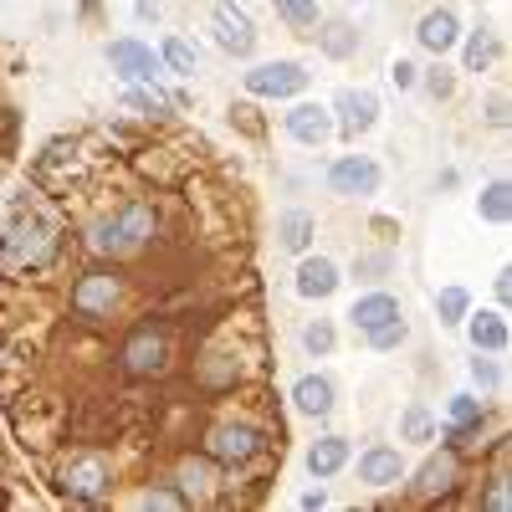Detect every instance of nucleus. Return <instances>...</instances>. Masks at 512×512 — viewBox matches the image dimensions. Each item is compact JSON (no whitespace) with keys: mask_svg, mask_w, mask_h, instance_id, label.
Returning a JSON list of instances; mask_svg holds the SVG:
<instances>
[{"mask_svg":"<svg viewBox=\"0 0 512 512\" xmlns=\"http://www.w3.org/2000/svg\"><path fill=\"white\" fill-rule=\"evenodd\" d=\"M57 226L47 216H36V210H16L6 236H0V267H11V272H41V267H52L57 262Z\"/></svg>","mask_w":512,"mask_h":512,"instance_id":"nucleus-1","label":"nucleus"},{"mask_svg":"<svg viewBox=\"0 0 512 512\" xmlns=\"http://www.w3.org/2000/svg\"><path fill=\"white\" fill-rule=\"evenodd\" d=\"M154 231H159V210L144 205V200H128V205H118L113 216H103L88 231V251L93 256H113V262H118V256L144 251L154 241Z\"/></svg>","mask_w":512,"mask_h":512,"instance_id":"nucleus-2","label":"nucleus"},{"mask_svg":"<svg viewBox=\"0 0 512 512\" xmlns=\"http://www.w3.org/2000/svg\"><path fill=\"white\" fill-rule=\"evenodd\" d=\"M118 364H123V374H134V379L164 374V369H169V328H164V323H139L134 333L123 338Z\"/></svg>","mask_w":512,"mask_h":512,"instance_id":"nucleus-3","label":"nucleus"},{"mask_svg":"<svg viewBox=\"0 0 512 512\" xmlns=\"http://www.w3.org/2000/svg\"><path fill=\"white\" fill-rule=\"evenodd\" d=\"M118 297H123L118 272H113V267H98V272H88V277L72 287V313H77L82 323H103V318L118 308Z\"/></svg>","mask_w":512,"mask_h":512,"instance_id":"nucleus-4","label":"nucleus"},{"mask_svg":"<svg viewBox=\"0 0 512 512\" xmlns=\"http://www.w3.org/2000/svg\"><path fill=\"white\" fill-rule=\"evenodd\" d=\"M262 446H267V436L256 431V425H246V420H226V425H216L210 431V461H226V466H246V461H256L262 456Z\"/></svg>","mask_w":512,"mask_h":512,"instance_id":"nucleus-5","label":"nucleus"},{"mask_svg":"<svg viewBox=\"0 0 512 512\" xmlns=\"http://www.w3.org/2000/svg\"><path fill=\"white\" fill-rule=\"evenodd\" d=\"M62 487H67L72 502H103V497L113 492V461L98 456V451L77 456L67 472H62Z\"/></svg>","mask_w":512,"mask_h":512,"instance_id":"nucleus-6","label":"nucleus"},{"mask_svg":"<svg viewBox=\"0 0 512 512\" xmlns=\"http://www.w3.org/2000/svg\"><path fill=\"white\" fill-rule=\"evenodd\" d=\"M456 482H461V451L456 446H446L441 456H431L415 472V482H410V492L420 497V502H436V497H451L456 492Z\"/></svg>","mask_w":512,"mask_h":512,"instance_id":"nucleus-7","label":"nucleus"},{"mask_svg":"<svg viewBox=\"0 0 512 512\" xmlns=\"http://www.w3.org/2000/svg\"><path fill=\"white\" fill-rule=\"evenodd\" d=\"M303 88H308V72L297 62H262L246 72V93H256V98H292Z\"/></svg>","mask_w":512,"mask_h":512,"instance_id":"nucleus-8","label":"nucleus"},{"mask_svg":"<svg viewBox=\"0 0 512 512\" xmlns=\"http://www.w3.org/2000/svg\"><path fill=\"white\" fill-rule=\"evenodd\" d=\"M210 31H216V41H221L231 57H251V47H256V26H251V16H246L241 6H231V0H221V6L210 11Z\"/></svg>","mask_w":512,"mask_h":512,"instance_id":"nucleus-9","label":"nucleus"},{"mask_svg":"<svg viewBox=\"0 0 512 512\" xmlns=\"http://www.w3.org/2000/svg\"><path fill=\"white\" fill-rule=\"evenodd\" d=\"M328 190L333 195H374L379 190V164L374 159H364V154H344V159H333V169H328Z\"/></svg>","mask_w":512,"mask_h":512,"instance_id":"nucleus-10","label":"nucleus"},{"mask_svg":"<svg viewBox=\"0 0 512 512\" xmlns=\"http://www.w3.org/2000/svg\"><path fill=\"white\" fill-rule=\"evenodd\" d=\"M108 62H113V72L128 77V82H154V77L164 72V57H154L139 36L113 41V47H108Z\"/></svg>","mask_w":512,"mask_h":512,"instance_id":"nucleus-11","label":"nucleus"},{"mask_svg":"<svg viewBox=\"0 0 512 512\" xmlns=\"http://www.w3.org/2000/svg\"><path fill=\"white\" fill-rule=\"evenodd\" d=\"M333 113H338V128H344L349 139H359V134H369L374 118H379V98L369 88H344L333 98Z\"/></svg>","mask_w":512,"mask_h":512,"instance_id":"nucleus-12","label":"nucleus"},{"mask_svg":"<svg viewBox=\"0 0 512 512\" xmlns=\"http://www.w3.org/2000/svg\"><path fill=\"white\" fill-rule=\"evenodd\" d=\"M287 134L297 139V144H328L333 139V108H323V103H297L292 113H287Z\"/></svg>","mask_w":512,"mask_h":512,"instance_id":"nucleus-13","label":"nucleus"},{"mask_svg":"<svg viewBox=\"0 0 512 512\" xmlns=\"http://www.w3.org/2000/svg\"><path fill=\"white\" fill-rule=\"evenodd\" d=\"M415 36H420V47H425V52L446 57V52L456 47V41H461V21H456V11H451V6L425 11V16H420V26H415Z\"/></svg>","mask_w":512,"mask_h":512,"instance_id":"nucleus-14","label":"nucleus"},{"mask_svg":"<svg viewBox=\"0 0 512 512\" xmlns=\"http://www.w3.org/2000/svg\"><path fill=\"white\" fill-rule=\"evenodd\" d=\"M400 477H405V461H400L395 446H369L359 456V482L364 487H400Z\"/></svg>","mask_w":512,"mask_h":512,"instance_id":"nucleus-15","label":"nucleus"},{"mask_svg":"<svg viewBox=\"0 0 512 512\" xmlns=\"http://www.w3.org/2000/svg\"><path fill=\"white\" fill-rule=\"evenodd\" d=\"M338 267L328 256H303V267H297V297H333L338 292Z\"/></svg>","mask_w":512,"mask_h":512,"instance_id":"nucleus-16","label":"nucleus"},{"mask_svg":"<svg viewBox=\"0 0 512 512\" xmlns=\"http://www.w3.org/2000/svg\"><path fill=\"white\" fill-rule=\"evenodd\" d=\"M175 482H180V497H185L190 507L216 497V472H210V461H200V456H185V461H180Z\"/></svg>","mask_w":512,"mask_h":512,"instance_id":"nucleus-17","label":"nucleus"},{"mask_svg":"<svg viewBox=\"0 0 512 512\" xmlns=\"http://www.w3.org/2000/svg\"><path fill=\"white\" fill-rule=\"evenodd\" d=\"M292 405L303 410V415H313V420H323L328 410H333V379H323V374H303L292 384Z\"/></svg>","mask_w":512,"mask_h":512,"instance_id":"nucleus-18","label":"nucleus"},{"mask_svg":"<svg viewBox=\"0 0 512 512\" xmlns=\"http://www.w3.org/2000/svg\"><path fill=\"white\" fill-rule=\"evenodd\" d=\"M395 313H400V303H395L390 292H364L359 303L349 308V323H354L359 333H369V328H379V323H390Z\"/></svg>","mask_w":512,"mask_h":512,"instance_id":"nucleus-19","label":"nucleus"},{"mask_svg":"<svg viewBox=\"0 0 512 512\" xmlns=\"http://www.w3.org/2000/svg\"><path fill=\"white\" fill-rule=\"evenodd\" d=\"M349 466V441L344 436H323L308 446V472L313 477H333V472H344Z\"/></svg>","mask_w":512,"mask_h":512,"instance_id":"nucleus-20","label":"nucleus"},{"mask_svg":"<svg viewBox=\"0 0 512 512\" xmlns=\"http://www.w3.org/2000/svg\"><path fill=\"white\" fill-rule=\"evenodd\" d=\"M466 333H472V349L477 354H502L507 349V323L497 313H477L472 323H466Z\"/></svg>","mask_w":512,"mask_h":512,"instance_id":"nucleus-21","label":"nucleus"},{"mask_svg":"<svg viewBox=\"0 0 512 512\" xmlns=\"http://www.w3.org/2000/svg\"><path fill=\"white\" fill-rule=\"evenodd\" d=\"M313 36H318V47H323L328 57H338V62L359 52V31H354L349 21H328V26H323V31H313Z\"/></svg>","mask_w":512,"mask_h":512,"instance_id":"nucleus-22","label":"nucleus"},{"mask_svg":"<svg viewBox=\"0 0 512 512\" xmlns=\"http://www.w3.org/2000/svg\"><path fill=\"white\" fill-rule=\"evenodd\" d=\"M313 216H308V210H287V216L277 221V236H282V246L287 251H308L313 246Z\"/></svg>","mask_w":512,"mask_h":512,"instance_id":"nucleus-23","label":"nucleus"},{"mask_svg":"<svg viewBox=\"0 0 512 512\" xmlns=\"http://www.w3.org/2000/svg\"><path fill=\"white\" fill-rule=\"evenodd\" d=\"M236 379H241L236 354H210V359L200 364V384H205V390H231Z\"/></svg>","mask_w":512,"mask_h":512,"instance_id":"nucleus-24","label":"nucleus"},{"mask_svg":"<svg viewBox=\"0 0 512 512\" xmlns=\"http://www.w3.org/2000/svg\"><path fill=\"white\" fill-rule=\"evenodd\" d=\"M477 210H482V221H492V226H507V216H512V190H507V180H492V185L482 190Z\"/></svg>","mask_w":512,"mask_h":512,"instance_id":"nucleus-25","label":"nucleus"},{"mask_svg":"<svg viewBox=\"0 0 512 512\" xmlns=\"http://www.w3.org/2000/svg\"><path fill=\"white\" fill-rule=\"evenodd\" d=\"M272 6H277V16H282L292 31H303V36L318 31V0H272Z\"/></svg>","mask_w":512,"mask_h":512,"instance_id":"nucleus-26","label":"nucleus"},{"mask_svg":"<svg viewBox=\"0 0 512 512\" xmlns=\"http://www.w3.org/2000/svg\"><path fill=\"white\" fill-rule=\"evenodd\" d=\"M466 308H472L466 287H441V292H436V313H441V323H446V328L466 323Z\"/></svg>","mask_w":512,"mask_h":512,"instance_id":"nucleus-27","label":"nucleus"},{"mask_svg":"<svg viewBox=\"0 0 512 512\" xmlns=\"http://www.w3.org/2000/svg\"><path fill=\"white\" fill-rule=\"evenodd\" d=\"M410 338V323H405V313H395L390 323H379V328H369V344L379 349V354H390V349H400Z\"/></svg>","mask_w":512,"mask_h":512,"instance_id":"nucleus-28","label":"nucleus"},{"mask_svg":"<svg viewBox=\"0 0 512 512\" xmlns=\"http://www.w3.org/2000/svg\"><path fill=\"white\" fill-rule=\"evenodd\" d=\"M164 62L175 67L180 77H195V67H200V52L190 47L185 36H169V41H164Z\"/></svg>","mask_w":512,"mask_h":512,"instance_id":"nucleus-29","label":"nucleus"},{"mask_svg":"<svg viewBox=\"0 0 512 512\" xmlns=\"http://www.w3.org/2000/svg\"><path fill=\"white\" fill-rule=\"evenodd\" d=\"M400 431H405V441H431L436 436V415L425 410V405H410L405 420H400Z\"/></svg>","mask_w":512,"mask_h":512,"instance_id":"nucleus-30","label":"nucleus"},{"mask_svg":"<svg viewBox=\"0 0 512 512\" xmlns=\"http://www.w3.org/2000/svg\"><path fill=\"white\" fill-rule=\"evenodd\" d=\"M492 57H497L492 31H472V41H466V72H487Z\"/></svg>","mask_w":512,"mask_h":512,"instance_id":"nucleus-31","label":"nucleus"},{"mask_svg":"<svg viewBox=\"0 0 512 512\" xmlns=\"http://www.w3.org/2000/svg\"><path fill=\"white\" fill-rule=\"evenodd\" d=\"M390 267H395L390 251H364L359 262H354V277L359 282H384V277H390Z\"/></svg>","mask_w":512,"mask_h":512,"instance_id":"nucleus-32","label":"nucleus"},{"mask_svg":"<svg viewBox=\"0 0 512 512\" xmlns=\"http://www.w3.org/2000/svg\"><path fill=\"white\" fill-rule=\"evenodd\" d=\"M134 507H190V502L180 497V487H144L134 497Z\"/></svg>","mask_w":512,"mask_h":512,"instance_id":"nucleus-33","label":"nucleus"},{"mask_svg":"<svg viewBox=\"0 0 512 512\" xmlns=\"http://www.w3.org/2000/svg\"><path fill=\"white\" fill-rule=\"evenodd\" d=\"M303 349H308V354H328V349H333V323H323V318L308 323V328H303Z\"/></svg>","mask_w":512,"mask_h":512,"instance_id":"nucleus-34","label":"nucleus"},{"mask_svg":"<svg viewBox=\"0 0 512 512\" xmlns=\"http://www.w3.org/2000/svg\"><path fill=\"white\" fill-rule=\"evenodd\" d=\"M472 379L482 384V390H497V384H502V369H497V359H472Z\"/></svg>","mask_w":512,"mask_h":512,"instance_id":"nucleus-35","label":"nucleus"},{"mask_svg":"<svg viewBox=\"0 0 512 512\" xmlns=\"http://www.w3.org/2000/svg\"><path fill=\"white\" fill-rule=\"evenodd\" d=\"M482 502H487L492 512H507V507H512V492H507V477H497V482L487 487V497H482Z\"/></svg>","mask_w":512,"mask_h":512,"instance_id":"nucleus-36","label":"nucleus"},{"mask_svg":"<svg viewBox=\"0 0 512 512\" xmlns=\"http://www.w3.org/2000/svg\"><path fill=\"white\" fill-rule=\"evenodd\" d=\"M390 82H395V88H415V82H420V67H415V62H405V57H400V62H395V67H390Z\"/></svg>","mask_w":512,"mask_h":512,"instance_id":"nucleus-37","label":"nucleus"},{"mask_svg":"<svg viewBox=\"0 0 512 512\" xmlns=\"http://www.w3.org/2000/svg\"><path fill=\"white\" fill-rule=\"evenodd\" d=\"M425 88H431L436 98H451V93H456V82H451V72H446V67H436L431 77H425Z\"/></svg>","mask_w":512,"mask_h":512,"instance_id":"nucleus-38","label":"nucleus"},{"mask_svg":"<svg viewBox=\"0 0 512 512\" xmlns=\"http://www.w3.org/2000/svg\"><path fill=\"white\" fill-rule=\"evenodd\" d=\"M231 123H241L246 134H262V123H256V108L251 103H241V108H231Z\"/></svg>","mask_w":512,"mask_h":512,"instance_id":"nucleus-39","label":"nucleus"},{"mask_svg":"<svg viewBox=\"0 0 512 512\" xmlns=\"http://www.w3.org/2000/svg\"><path fill=\"white\" fill-rule=\"evenodd\" d=\"M487 123H492V128H507V98H492V108H487Z\"/></svg>","mask_w":512,"mask_h":512,"instance_id":"nucleus-40","label":"nucleus"},{"mask_svg":"<svg viewBox=\"0 0 512 512\" xmlns=\"http://www.w3.org/2000/svg\"><path fill=\"white\" fill-rule=\"evenodd\" d=\"M512 272H497V303H507V297H512V282H507Z\"/></svg>","mask_w":512,"mask_h":512,"instance_id":"nucleus-41","label":"nucleus"},{"mask_svg":"<svg viewBox=\"0 0 512 512\" xmlns=\"http://www.w3.org/2000/svg\"><path fill=\"white\" fill-rule=\"evenodd\" d=\"M139 16L144 21H159V0H139Z\"/></svg>","mask_w":512,"mask_h":512,"instance_id":"nucleus-42","label":"nucleus"}]
</instances>
